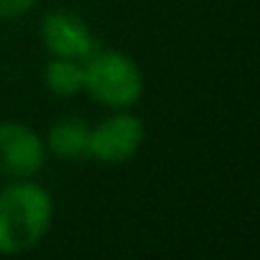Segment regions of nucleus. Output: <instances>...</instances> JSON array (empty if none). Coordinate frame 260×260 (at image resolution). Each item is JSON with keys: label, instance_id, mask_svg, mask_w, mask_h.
I'll return each mask as SVG.
<instances>
[{"label": "nucleus", "instance_id": "nucleus-1", "mask_svg": "<svg viewBox=\"0 0 260 260\" xmlns=\"http://www.w3.org/2000/svg\"><path fill=\"white\" fill-rule=\"evenodd\" d=\"M51 197L34 181H16L0 191V252L36 247L51 227Z\"/></svg>", "mask_w": 260, "mask_h": 260}, {"label": "nucleus", "instance_id": "nucleus-2", "mask_svg": "<svg viewBox=\"0 0 260 260\" xmlns=\"http://www.w3.org/2000/svg\"><path fill=\"white\" fill-rule=\"evenodd\" d=\"M84 89L105 107H130L141 100L143 74L138 64L112 49H94L84 61Z\"/></svg>", "mask_w": 260, "mask_h": 260}, {"label": "nucleus", "instance_id": "nucleus-3", "mask_svg": "<svg viewBox=\"0 0 260 260\" xmlns=\"http://www.w3.org/2000/svg\"><path fill=\"white\" fill-rule=\"evenodd\" d=\"M143 138H146V130L136 115L130 112L112 115L102 120L97 127H92L89 158H97L100 164H125L138 153Z\"/></svg>", "mask_w": 260, "mask_h": 260}, {"label": "nucleus", "instance_id": "nucleus-4", "mask_svg": "<svg viewBox=\"0 0 260 260\" xmlns=\"http://www.w3.org/2000/svg\"><path fill=\"white\" fill-rule=\"evenodd\" d=\"M46 161V146L31 127L0 122V174L8 179H28Z\"/></svg>", "mask_w": 260, "mask_h": 260}, {"label": "nucleus", "instance_id": "nucleus-5", "mask_svg": "<svg viewBox=\"0 0 260 260\" xmlns=\"http://www.w3.org/2000/svg\"><path fill=\"white\" fill-rule=\"evenodd\" d=\"M41 36L51 56L59 59H77L84 61L94 49L97 41L89 31V26L72 11H51L44 16Z\"/></svg>", "mask_w": 260, "mask_h": 260}, {"label": "nucleus", "instance_id": "nucleus-6", "mask_svg": "<svg viewBox=\"0 0 260 260\" xmlns=\"http://www.w3.org/2000/svg\"><path fill=\"white\" fill-rule=\"evenodd\" d=\"M89 133L92 127L79 117H64L51 125L46 146L61 161H84L89 158Z\"/></svg>", "mask_w": 260, "mask_h": 260}, {"label": "nucleus", "instance_id": "nucleus-7", "mask_svg": "<svg viewBox=\"0 0 260 260\" xmlns=\"http://www.w3.org/2000/svg\"><path fill=\"white\" fill-rule=\"evenodd\" d=\"M44 82L46 89L56 97H74L77 92L84 89V67L77 59H59L46 64L44 69Z\"/></svg>", "mask_w": 260, "mask_h": 260}, {"label": "nucleus", "instance_id": "nucleus-8", "mask_svg": "<svg viewBox=\"0 0 260 260\" xmlns=\"http://www.w3.org/2000/svg\"><path fill=\"white\" fill-rule=\"evenodd\" d=\"M36 6V0H0V21H16Z\"/></svg>", "mask_w": 260, "mask_h": 260}]
</instances>
